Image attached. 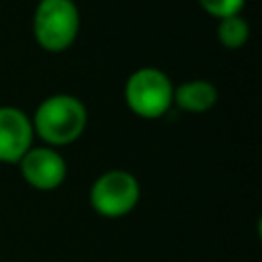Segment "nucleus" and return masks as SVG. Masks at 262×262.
<instances>
[{
  "label": "nucleus",
  "mask_w": 262,
  "mask_h": 262,
  "mask_svg": "<svg viewBox=\"0 0 262 262\" xmlns=\"http://www.w3.org/2000/svg\"><path fill=\"white\" fill-rule=\"evenodd\" d=\"M18 168L25 182L37 190H55L57 186H61L68 172L61 154L49 145L31 147L18 160Z\"/></svg>",
  "instance_id": "5"
},
{
  "label": "nucleus",
  "mask_w": 262,
  "mask_h": 262,
  "mask_svg": "<svg viewBox=\"0 0 262 262\" xmlns=\"http://www.w3.org/2000/svg\"><path fill=\"white\" fill-rule=\"evenodd\" d=\"M125 102L141 119H160L174 104V86L160 68H139L125 82Z\"/></svg>",
  "instance_id": "3"
},
{
  "label": "nucleus",
  "mask_w": 262,
  "mask_h": 262,
  "mask_svg": "<svg viewBox=\"0 0 262 262\" xmlns=\"http://www.w3.org/2000/svg\"><path fill=\"white\" fill-rule=\"evenodd\" d=\"M217 98H219V94H217V88L213 82L194 78V80H186L180 86H176L172 100L180 111L199 115V113L211 111L217 104Z\"/></svg>",
  "instance_id": "7"
},
{
  "label": "nucleus",
  "mask_w": 262,
  "mask_h": 262,
  "mask_svg": "<svg viewBox=\"0 0 262 262\" xmlns=\"http://www.w3.org/2000/svg\"><path fill=\"white\" fill-rule=\"evenodd\" d=\"M139 182L127 170H106L90 186V207L108 219L131 213L139 203Z\"/></svg>",
  "instance_id": "4"
},
{
  "label": "nucleus",
  "mask_w": 262,
  "mask_h": 262,
  "mask_svg": "<svg viewBox=\"0 0 262 262\" xmlns=\"http://www.w3.org/2000/svg\"><path fill=\"white\" fill-rule=\"evenodd\" d=\"M217 39L227 49H239L250 39V25L242 14L219 18L217 25Z\"/></svg>",
  "instance_id": "8"
},
{
  "label": "nucleus",
  "mask_w": 262,
  "mask_h": 262,
  "mask_svg": "<svg viewBox=\"0 0 262 262\" xmlns=\"http://www.w3.org/2000/svg\"><path fill=\"white\" fill-rule=\"evenodd\" d=\"M199 4L207 14L215 16L219 20V18H225V16L242 14V8H244L246 0H199Z\"/></svg>",
  "instance_id": "9"
},
{
  "label": "nucleus",
  "mask_w": 262,
  "mask_h": 262,
  "mask_svg": "<svg viewBox=\"0 0 262 262\" xmlns=\"http://www.w3.org/2000/svg\"><path fill=\"white\" fill-rule=\"evenodd\" d=\"M80 33V10L74 0H41L33 14L35 41L51 53L72 47Z\"/></svg>",
  "instance_id": "2"
},
{
  "label": "nucleus",
  "mask_w": 262,
  "mask_h": 262,
  "mask_svg": "<svg viewBox=\"0 0 262 262\" xmlns=\"http://www.w3.org/2000/svg\"><path fill=\"white\" fill-rule=\"evenodd\" d=\"M33 133L49 147L70 145L86 129V104L74 94H51L37 106L33 119Z\"/></svg>",
  "instance_id": "1"
},
{
  "label": "nucleus",
  "mask_w": 262,
  "mask_h": 262,
  "mask_svg": "<svg viewBox=\"0 0 262 262\" xmlns=\"http://www.w3.org/2000/svg\"><path fill=\"white\" fill-rule=\"evenodd\" d=\"M33 123L16 106H0V164H18L33 147Z\"/></svg>",
  "instance_id": "6"
}]
</instances>
